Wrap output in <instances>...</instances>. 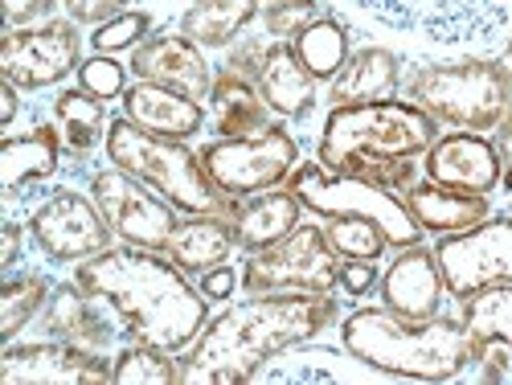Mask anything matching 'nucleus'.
<instances>
[{"label":"nucleus","mask_w":512,"mask_h":385,"mask_svg":"<svg viewBox=\"0 0 512 385\" xmlns=\"http://www.w3.org/2000/svg\"><path fill=\"white\" fill-rule=\"evenodd\" d=\"M340 320L332 295L275 291L246 295L242 304L213 316L201 336L181 353L185 385H246L259 369L291 345H304Z\"/></svg>","instance_id":"1"},{"label":"nucleus","mask_w":512,"mask_h":385,"mask_svg":"<svg viewBox=\"0 0 512 385\" xmlns=\"http://www.w3.org/2000/svg\"><path fill=\"white\" fill-rule=\"evenodd\" d=\"M74 283L103 295L123 320L127 340L185 353L209 324V299L160 250L107 246L95 259L74 263Z\"/></svg>","instance_id":"2"},{"label":"nucleus","mask_w":512,"mask_h":385,"mask_svg":"<svg viewBox=\"0 0 512 385\" xmlns=\"http://www.w3.org/2000/svg\"><path fill=\"white\" fill-rule=\"evenodd\" d=\"M439 140V123L410 99L332 107L320 132V164L332 173L406 193L418 181V156Z\"/></svg>","instance_id":"3"},{"label":"nucleus","mask_w":512,"mask_h":385,"mask_svg":"<svg viewBox=\"0 0 512 385\" xmlns=\"http://www.w3.org/2000/svg\"><path fill=\"white\" fill-rule=\"evenodd\" d=\"M340 345L394 381H455L476 365V340L463 320H406L390 308H357L340 320Z\"/></svg>","instance_id":"4"},{"label":"nucleus","mask_w":512,"mask_h":385,"mask_svg":"<svg viewBox=\"0 0 512 385\" xmlns=\"http://www.w3.org/2000/svg\"><path fill=\"white\" fill-rule=\"evenodd\" d=\"M107 160L123 173L144 181L152 193H160L173 209L181 213H209V218H234L238 201L226 197L218 185L209 181L201 152H193L185 140L152 136L136 127L127 115L111 119L107 127Z\"/></svg>","instance_id":"5"},{"label":"nucleus","mask_w":512,"mask_h":385,"mask_svg":"<svg viewBox=\"0 0 512 385\" xmlns=\"http://www.w3.org/2000/svg\"><path fill=\"white\" fill-rule=\"evenodd\" d=\"M406 99L455 132H496L512 115V70L492 58L435 62L410 74Z\"/></svg>","instance_id":"6"},{"label":"nucleus","mask_w":512,"mask_h":385,"mask_svg":"<svg viewBox=\"0 0 512 385\" xmlns=\"http://www.w3.org/2000/svg\"><path fill=\"white\" fill-rule=\"evenodd\" d=\"M287 189L300 197V205L316 218H369L381 226V234L390 238L394 250L422 242V226L414 222V213L402 193H390L373 181L349 177V173H332L320 160L316 164H295V173L287 177Z\"/></svg>","instance_id":"7"},{"label":"nucleus","mask_w":512,"mask_h":385,"mask_svg":"<svg viewBox=\"0 0 512 385\" xmlns=\"http://www.w3.org/2000/svg\"><path fill=\"white\" fill-rule=\"evenodd\" d=\"M340 287V254L332 250L324 226L300 222L275 246L250 250L242 263L246 295H275V291H320L332 295Z\"/></svg>","instance_id":"8"},{"label":"nucleus","mask_w":512,"mask_h":385,"mask_svg":"<svg viewBox=\"0 0 512 385\" xmlns=\"http://www.w3.org/2000/svg\"><path fill=\"white\" fill-rule=\"evenodd\" d=\"M201 164L209 181L218 185L226 197H259L267 189L287 185V177L300 164V144L287 127L271 123L254 136H234V140H213L201 148Z\"/></svg>","instance_id":"9"},{"label":"nucleus","mask_w":512,"mask_h":385,"mask_svg":"<svg viewBox=\"0 0 512 385\" xmlns=\"http://www.w3.org/2000/svg\"><path fill=\"white\" fill-rule=\"evenodd\" d=\"M390 29L426 37L435 46H480L508 25V0H357Z\"/></svg>","instance_id":"10"},{"label":"nucleus","mask_w":512,"mask_h":385,"mask_svg":"<svg viewBox=\"0 0 512 385\" xmlns=\"http://www.w3.org/2000/svg\"><path fill=\"white\" fill-rule=\"evenodd\" d=\"M82 66V33L70 17H50L41 25L9 29L0 41V74L21 91H46L78 74Z\"/></svg>","instance_id":"11"},{"label":"nucleus","mask_w":512,"mask_h":385,"mask_svg":"<svg viewBox=\"0 0 512 385\" xmlns=\"http://www.w3.org/2000/svg\"><path fill=\"white\" fill-rule=\"evenodd\" d=\"M91 197L103 209L115 238L127 246H144V250L164 254L168 238L181 226V218H177L181 209H173L160 193H152L144 181H136L132 173H123L115 164L91 173Z\"/></svg>","instance_id":"12"},{"label":"nucleus","mask_w":512,"mask_h":385,"mask_svg":"<svg viewBox=\"0 0 512 385\" xmlns=\"http://www.w3.org/2000/svg\"><path fill=\"white\" fill-rule=\"evenodd\" d=\"M435 254L447 279V295H455L459 304L488 287H512V213L439 238Z\"/></svg>","instance_id":"13"},{"label":"nucleus","mask_w":512,"mask_h":385,"mask_svg":"<svg viewBox=\"0 0 512 385\" xmlns=\"http://www.w3.org/2000/svg\"><path fill=\"white\" fill-rule=\"evenodd\" d=\"M25 234L33 238V246L46 254L50 263H82L103 254L115 238V230L107 226L103 209L95 205L91 193H74V189H54L29 213Z\"/></svg>","instance_id":"14"},{"label":"nucleus","mask_w":512,"mask_h":385,"mask_svg":"<svg viewBox=\"0 0 512 385\" xmlns=\"http://www.w3.org/2000/svg\"><path fill=\"white\" fill-rule=\"evenodd\" d=\"M5 385H103L111 381V361L103 353L74 349L66 340H37V345H5L0 357Z\"/></svg>","instance_id":"15"},{"label":"nucleus","mask_w":512,"mask_h":385,"mask_svg":"<svg viewBox=\"0 0 512 385\" xmlns=\"http://www.w3.org/2000/svg\"><path fill=\"white\" fill-rule=\"evenodd\" d=\"M41 324H46L54 340H66L74 349L103 353V357L115 349V340L123 332V320L115 316V308L82 283H58L50 291L46 312H41Z\"/></svg>","instance_id":"16"},{"label":"nucleus","mask_w":512,"mask_h":385,"mask_svg":"<svg viewBox=\"0 0 512 385\" xmlns=\"http://www.w3.org/2000/svg\"><path fill=\"white\" fill-rule=\"evenodd\" d=\"M381 308H390L406 320H431L443 312L447 299V279L439 267L435 246H402L394 254V263L381 271Z\"/></svg>","instance_id":"17"},{"label":"nucleus","mask_w":512,"mask_h":385,"mask_svg":"<svg viewBox=\"0 0 512 385\" xmlns=\"http://www.w3.org/2000/svg\"><path fill=\"white\" fill-rule=\"evenodd\" d=\"M422 168H426V181H439V185H451V189H463V193H496L500 189V152H496V140L492 136H480V132H447L439 136L422 156Z\"/></svg>","instance_id":"18"},{"label":"nucleus","mask_w":512,"mask_h":385,"mask_svg":"<svg viewBox=\"0 0 512 385\" xmlns=\"http://www.w3.org/2000/svg\"><path fill=\"white\" fill-rule=\"evenodd\" d=\"M127 70L144 82H160L168 91H181L197 103L209 99L213 91V66L205 62V50L185 33H152L140 50H132Z\"/></svg>","instance_id":"19"},{"label":"nucleus","mask_w":512,"mask_h":385,"mask_svg":"<svg viewBox=\"0 0 512 385\" xmlns=\"http://www.w3.org/2000/svg\"><path fill=\"white\" fill-rule=\"evenodd\" d=\"M123 115L132 119L136 127L152 136H168V140H193L201 127H205V103L181 95V91H168L160 82H144L136 78L132 87L123 91Z\"/></svg>","instance_id":"20"},{"label":"nucleus","mask_w":512,"mask_h":385,"mask_svg":"<svg viewBox=\"0 0 512 385\" xmlns=\"http://www.w3.org/2000/svg\"><path fill=\"white\" fill-rule=\"evenodd\" d=\"M254 381H345V385H353V381H394V377L373 369L361 357H353L349 349L336 353V349L304 340V345H291L279 357H271Z\"/></svg>","instance_id":"21"},{"label":"nucleus","mask_w":512,"mask_h":385,"mask_svg":"<svg viewBox=\"0 0 512 385\" xmlns=\"http://www.w3.org/2000/svg\"><path fill=\"white\" fill-rule=\"evenodd\" d=\"M402 197L414 213V222L426 234H439V238L472 230L484 218H492V201L484 193H463V189H451V185H439V181H414Z\"/></svg>","instance_id":"22"},{"label":"nucleus","mask_w":512,"mask_h":385,"mask_svg":"<svg viewBox=\"0 0 512 385\" xmlns=\"http://www.w3.org/2000/svg\"><path fill=\"white\" fill-rule=\"evenodd\" d=\"M62 148L66 140L50 123L33 127L25 136H5V144H0V189H5V197L13 201L21 189L50 181L62 168Z\"/></svg>","instance_id":"23"},{"label":"nucleus","mask_w":512,"mask_h":385,"mask_svg":"<svg viewBox=\"0 0 512 385\" xmlns=\"http://www.w3.org/2000/svg\"><path fill=\"white\" fill-rule=\"evenodd\" d=\"M254 87H259L263 103L283 119H304L316 107V78L300 62L291 41H271Z\"/></svg>","instance_id":"24"},{"label":"nucleus","mask_w":512,"mask_h":385,"mask_svg":"<svg viewBox=\"0 0 512 385\" xmlns=\"http://www.w3.org/2000/svg\"><path fill=\"white\" fill-rule=\"evenodd\" d=\"M300 222H304V205L283 185V189H267L259 197H242L238 209H234V218H230V230H234L238 250L250 254V250L275 246Z\"/></svg>","instance_id":"25"},{"label":"nucleus","mask_w":512,"mask_h":385,"mask_svg":"<svg viewBox=\"0 0 512 385\" xmlns=\"http://www.w3.org/2000/svg\"><path fill=\"white\" fill-rule=\"evenodd\" d=\"M398 82H402L398 54L386 46H365V50H353L345 70L328 82V99H332V107L381 103V99H394Z\"/></svg>","instance_id":"26"},{"label":"nucleus","mask_w":512,"mask_h":385,"mask_svg":"<svg viewBox=\"0 0 512 385\" xmlns=\"http://www.w3.org/2000/svg\"><path fill=\"white\" fill-rule=\"evenodd\" d=\"M230 250H238L230 218H209V213H185V222L177 226V234L164 246L168 259L193 279H201L213 267H222L230 259Z\"/></svg>","instance_id":"27"},{"label":"nucleus","mask_w":512,"mask_h":385,"mask_svg":"<svg viewBox=\"0 0 512 385\" xmlns=\"http://www.w3.org/2000/svg\"><path fill=\"white\" fill-rule=\"evenodd\" d=\"M209 103H213V132H218L222 140L254 136V132H263V127H271V107L263 103L259 87H254L250 78L226 70V66L213 74Z\"/></svg>","instance_id":"28"},{"label":"nucleus","mask_w":512,"mask_h":385,"mask_svg":"<svg viewBox=\"0 0 512 385\" xmlns=\"http://www.w3.org/2000/svg\"><path fill=\"white\" fill-rule=\"evenodd\" d=\"M254 17H259V0H189L181 33L201 50H230Z\"/></svg>","instance_id":"29"},{"label":"nucleus","mask_w":512,"mask_h":385,"mask_svg":"<svg viewBox=\"0 0 512 385\" xmlns=\"http://www.w3.org/2000/svg\"><path fill=\"white\" fill-rule=\"evenodd\" d=\"M54 123H58V132H62L70 156H91L99 144H107V127H111L107 103L95 99L91 91H82V87L58 91V99H54Z\"/></svg>","instance_id":"30"},{"label":"nucleus","mask_w":512,"mask_h":385,"mask_svg":"<svg viewBox=\"0 0 512 385\" xmlns=\"http://www.w3.org/2000/svg\"><path fill=\"white\" fill-rule=\"evenodd\" d=\"M300 62L312 70L316 82H332L340 70H345L349 54H353V41H349V25L332 17V13H320L300 37L291 41Z\"/></svg>","instance_id":"31"},{"label":"nucleus","mask_w":512,"mask_h":385,"mask_svg":"<svg viewBox=\"0 0 512 385\" xmlns=\"http://www.w3.org/2000/svg\"><path fill=\"white\" fill-rule=\"evenodd\" d=\"M50 279L46 275H5V283H0V340L5 345H13V340L21 336V328L46 312L50 304Z\"/></svg>","instance_id":"32"},{"label":"nucleus","mask_w":512,"mask_h":385,"mask_svg":"<svg viewBox=\"0 0 512 385\" xmlns=\"http://www.w3.org/2000/svg\"><path fill=\"white\" fill-rule=\"evenodd\" d=\"M111 381L115 385H177L181 357L156 345H144V340H127L111 357Z\"/></svg>","instance_id":"33"},{"label":"nucleus","mask_w":512,"mask_h":385,"mask_svg":"<svg viewBox=\"0 0 512 385\" xmlns=\"http://www.w3.org/2000/svg\"><path fill=\"white\" fill-rule=\"evenodd\" d=\"M459 320L472 340H504L512 345V287H488L459 304Z\"/></svg>","instance_id":"34"},{"label":"nucleus","mask_w":512,"mask_h":385,"mask_svg":"<svg viewBox=\"0 0 512 385\" xmlns=\"http://www.w3.org/2000/svg\"><path fill=\"white\" fill-rule=\"evenodd\" d=\"M324 234L332 242V250L340 259H369L377 263L381 254L390 250V238L381 234V226H373L369 218H324Z\"/></svg>","instance_id":"35"},{"label":"nucleus","mask_w":512,"mask_h":385,"mask_svg":"<svg viewBox=\"0 0 512 385\" xmlns=\"http://www.w3.org/2000/svg\"><path fill=\"white\" fill-rule=\"evenodd\" d=\"M148 29H152V17H148V13H140V9H123L119 17L95 25L91 46H95V54H127V50H140L144 41L152 37Z\"/></svg>","instance_id":"36"},{"label":"nucleus","mask_w":512,"mask_h":385,"mask_svg":"<svg viewBox=\"0 0 512 385\" xmlns=\"http://www.w3.org/2000/svg\"><path fill=\"white\" fill-rule=\"evenodd\" d=\"M78 87L107 103V99H123V91L132 87V82H127V66L115 62V54H91L78 66Z\"/></svg>","instance_id":"37"},{"label":"nucleus","mask_w":512,"mask_h":385,"mask_svg":"<svg viewBox=\"0 0 512 385\" xmlns=\"http://www.w3.org/2000/svg\"><path fill=\"white\" fill-rule=\"evenodd\" d=\"M320 17V0H271L263 9V29L271 41H295Z\"/></svg>","instance_id":"38"},{"label":"nucleus","mask_w":512,"mask_h":385,"mask_svg":"<svg viewBox=\"0 0 512 385\" xmlns=\"http://www.w3.org/2000/svg\"><path fill=\"white\" fill-rule=\"evenodd\" d=\"M267 46H271V41H263V37H238L230 46V54H226V70H234V74L254 82V78H259V70H263Z\"/></svg>","instance_id":"39"},{"label":"nucleus","mask_w":512,"mask_h":385,"mask_svg":"<svg viewBox=\"0 0 512 385\" xmlns=\"http://www.w3.org/2000/svg\"><path fill=\"white\" fill-rule=\"evenodd\" d=\"M480 381H512V345L504 340H476Z\"/></svg>","instance_id":"40"},{"label":"nucleus","mask_w":512,"mask_h":385,"mask_svg":"<svg viewBox=\"0 0 512 385\" xmlns=\"http://www.w3.org/2000/svg\"><path fill=\"white\" fill-rule=\"evenodd\" d=\"M132 0H62V9L74 25H103L111 17H119Z\"/></svg>","instance_id":"41"},{"label":"nucleus","mask_w":512,"mask_h":385,"mask_svg":"<svg viewBox=\"0 0 512 385\" xmlns=\"http://www.w3.org/2000/svg\"><path fill=\"white\" fill-rule=\"evenodd\" d=\"M377 283H381L377 263H369V259H340V291H345V295L361 299V295H369Z\"/></svg>","instance_id":"42"},{"label":"nucleus","mask_w":512,"mask_h":385,"mask_svg":"<svg viewBox=\"0 0 512 385\" xmlns=\"http://www.w3.org/2000/svg\"><path fill=\"white\" fill-rule=\"evenodd\" d=\"M197 287H201V295L209 299V304H222V299H230V295L242 287V275H238L230 263H222V267L205 271V275L197 279Z\"/></svg>","instance_id":"43"},{"label":"nucleus","mask_w":512,"mask_h":385,"mask_svg":"<svg viewBox=\"0 0 512 385\" xmlns=\"http://www.w3.org/2000/svg\"><path fill=\"white\" fill-rule=\"evenodd\" d=\"M54 5H62V0H5V25L9 29L37 25L54 13Z\"/></svg>","instance_id":"44"},{"label":"nucleus","mask_w":512,"mask_h":385,"mask_svg":"<svg viewBox=\"0 0 512 385\" xmlns=\"http://www.w3.org/2000/svg\"><path fill=\"white\" fill-rule=\"evenodd\" d=\"M21 226L17 222H5V230H0V271L13 275V267L21 263Z\"/></svg>","instance_id":"45"},{"label":"nucleus","mask_w":512,"mask_h":385,"mask_svg":"<svg viewBox=\"0 0 512 385\" xmlns=\"http://www.w3.org/2000/svg\"><path fill=\"white\" fill-rule=\"evenodd\" d=\"M492 140H496V152H500V168H504V177H500V189H508L512 193V115L496 127L492 132Z\"/></svg>","instance_id":"46"},{"label":"nucleus","mask_w":512,"mask_h":385,"mask_svg":"<svg viewBox=\"0 0 512 385\" xmlns=\"http://www.w3.org/2000/svg\"><path fill=\"white\" fill-rule=\"evenodd\" d=\"M17 91L21 87H13V82L5 78V87H0V123H5V127L17 119Z\"/></svg>","instance_id":"47"},{"label":"nucleus","mask_w":512,"mask_h":385,"mask_svg":"<svg viewBox=\"0 0 512 385\" xmlns=\"http://www.w3.org/2000/svg\"><path fill=\"white\" fill-rule=\"evenodd\" d=\"M504 62H508V70H512V37H508V46H504Z\"/></svg>","instance_id":"48"},{"label":"nucleus","mask_w":512,"mask_h":385,"mask_svg":"<svg viewBox=\"0 0 512 385\" xmlns=\"http://www.w3.org/2000/svg\"><path fill=\"white\" fill-rule=\"evenodd\" d=\"M267 5H271V0H267Z\"/></svg>","instance_id":"49"}]
</instances>
